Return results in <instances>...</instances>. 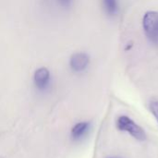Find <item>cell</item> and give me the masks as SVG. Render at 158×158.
<instances>
[{"label":"cell","instance_id":"cell-1","mask_svg":"<svg viewBox=\"0 0 158 158\" xmlns=\"http://www.w3.org/2000/svg\"><path fill=\"white\" fill-rule=\"evenodd\" d=\"M117 128L120 131H125L131 134L137 141L143 142L146 140V133L144 130L128 116L122 115L118 118Z\"/></svg>","mask_w":158,"mask_h":158},{"label":"cell","instance_id":"cell-2","mask_svg":"<svg viewBox=\"0 0 158 158\" xmlns=\"http://www.w3.org/2000/svg\"><path fill=\"white\" fill-rule=\"evenodd\" d=\"M143 27L146 37L154 44H158V12L147 11L143 19Z\"/></svg>","mask_w":158,"mask_h":158},{"label":"cell","instance_id":"cell-3","mask_svg":"<svg viewBox=\"0 0 158 158\" xmlns=\"http://www.w3.org/2000/svg\"><path fill=\"white\" fill-rule=\"evenodd\" d=\"M90 64V56L85 52L74 53L69 58V67L74 72L84 71Z\"/></svg>","mask_w":158,"mask_h":158},{"label":"cell","instance_id":"cell-4","mask_svg":"<svg viewBox=\"0 0 158 158\" xmlns=\"http://www.w3.org/2000/svg\"><path fill=\"white\" fill-rule=\"evenodd\" d=\"M51 74L47 68L42 67L35 70L33 75V82L40 91H44L50 84Z\"/></svg>","mask_w":158,"mask_h":158},{"label":"cell","instance_id":"cell-5","mask_svg":"<svg viewBox=\"0 0 158 158\" xmlns=\"http://www.w3.org/2000/svg\"><path fill=\"white\" fill-rule=\"evenodd\" d=\"M90 128H91L90 122H87V121L79 122L72 128L71 137L74 140H81L88 133V131H90Z\"/></svg>","mask_w":158,"mask_h":158},{"label":"cell","instance_id":"cell-6","mask_svg":"<svg viewBox=\"0 0 158 158\" xmlns=\"http://www.w3.org/2000/svg\"><path fill=\"white\" fill-rule=\"evenodd\" d=\"M103 8L108 16H116L118 13V0H102Z\"/></svg>","mask_w":158,"mask_h":158},{"label":"cell","instance_id":"cell-7","mask_svg":"<svg viewBox=\"0 0 158 158\" xmlns=\"http://www.w3.org/2000/svg\"><path fill=\"white\" fill-rule=\"evenodd\" d=\"M74 3H75V0H53V6L64 11H67L72 8V6H74Z\"/></svg>","mask_w":158,"mask_h":158},{"label":"cell","instance_id":"cell-8","mask_svg":"<svg viewBox=\"0 0 158 158\" xmlns=\"http://www.w3.org/2000/svg\"><path fill=\"white\" fill-rule=\"evenodd\" d=\"M150 109L152 114L154 115V117L156 118V119L158 122V101H154L151 103L150 105Z\"/></svg>","mask_w":158,"mask_h":158},{"label":"cell","instance_id":"cell-9","mask_svg":"<svg viewBox=\"0 0 158 158\" xmlns=\"http://www.w3.org/2000/svg\"><path fill=\"white\" fill-rule=\"evenodd\" d=\"M107 158H119V157H107Z\"/></svg>","mask_w":158,"mask_h":158}]
</instances>
